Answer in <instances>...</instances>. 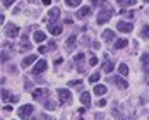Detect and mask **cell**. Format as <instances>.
I'll return each instance as SVG.
<instances>
[{
    "instance_id": "1",
    "label": "cell",
    "mask_w": 149,
    "mask_h": 120,
    "mask_svg": "<svg viewBox=\"0 0 149 120\" xmlns=\"http://www.w3.org/2000/svg\"><path fill=\"white\" fill-rule=\"evenodd\" d=\"M33 112H34V106H33V105H22V106H19L17 115H19L21 119H29Z\"/></svg>"
},
{
    "instance_id": "2",
    "label": "cell",
    "mask_w": 149,
    "mask_h": 120,
    "mask_svg": "<svg viewBox=\"0 0 149 120\" xmlns=\"http://www.w3.org/2000/svg\"><path fill=\"white\" fill-rule=\"evenodd\" d=\"M111 15H113V10H111V9H103V10L98 14V24L108 22V21L111 19Z\"/></svg>"
},
{
    "instance_id": "3",
    "label": "cell",
    "mask_w": 149,
    "mask_h": 120,
    "mask_svg": "<svg viewBox=\"0 0 149 120\" xmlns=\"http://www.w3.org/2000/svg\"><path fill=\"white\" fill-rule=\"evenodd\" d=\"M58 100L62 101V103H69V101L72 100L70 91L67 89V88H62V89H58Z\"/></svg>"
},
{
    "instance_id": "4",
    "label": "cell",
    "mask_w": 149,
    "mask_h": 120,
    "mask_svg": "<svg viewBox=\"0 0 149 120\" xmlns=\"http://www.w3.org/2000/svg\"><path fill=\"white\" fill-rule=\"evenodd\" d=\"M46 67H48V62L46 60H38L36 63H34V69H33V74H41V72H45Z\"/></svg>"
},
{
    "instance_id": "5",
    "label": "cell",
    "mask_w": 149,
    "mask_h": 120,
    "mask_svg": "<svg viewBox=\"0 0 149 120\" xmlns=\"http://www.w3.org/2000/svg\"><path fill=\"white\" fill-rule=\"evenodd\" d=\"M117 29L122 31V33H130V31L134 29V24L127 22V21H120L118 24H117Z\"/></svg>"
},
{
    "instance_id": "6",
    "label": "cell",
    "mask_w": 149,
    "mask_h": 120,
    "mask_svg": "<svg viewBox=\"0 0 149 120\" xmlns=\"http://www.w3.org/2000/svg\"><path fill=\"white\" fill-rule=\"evenodd\" d=\"M5 34H7L9 38H15V36L19 34V28H17L15 24H12V22H9L7 28H5Z\"/></svg>"
},
{
    "instance_id": "7",
    "label": "cell",
    "mask_w": 149,
    "mask_h": 120,
    "mask_svg": "<svg viewBox=\"0 0 149 120\" xmlns=\"http://www.w3.org/2000/svg\"><path fill=\"white\" fill-rule=\"evenodd\" d=\"M60 15V10L57 7H53V9H50V12H48V24H52V22H55V19Z\"/></svg>"
},
{
    "instance_id": "8",
    "label": "cell",
    "mask_w": 149,
    "mask_h": 120,
    "mask_svg": "<svg viewBox=\"0 0 149 120\" xmlns=\"http://www.w3.org/2000/svg\"><path fill=\"white\" fill-rule=\"evenodd\" d=\"M46 94H48V91H45V89H41V88H40V89H34L33 98H34V100H43Z\"/></svg>"
},
{
    "instance_id": "9",
    "label": "cell",
    "mask_w": 149,
    "mask_h": 120,
    "mask_svg": "<svg viewBox=\"0 0 149 120\" xmlns=\"http://www.w3.org/2000/svg\"><path fill=\"white\" fill-rule=\"evenodd\" d=\"M2 100H3V101H12V103L17 101V98H15V96H10L7 89H2Z\"/></svg>"
},
{
    "instance_id": "10",
    "label": "cell",
    "mask_w": 149,
    "mask_h": 120,
    "mask_svg": "<svg viewBox=\"0 0 149 120\" xmlns=\"http://www.w3.org/2000/svg\"><path fill=\"white\" fill-rule=\"evenodd\" d=\"M48 31H50L52 34H60V33H62V26L52 22V24H48Z\"/></svg>"
},
{
    "instance_id": "11",
    "label": "cell",
    "mask_w": 149,
    "mask_h": 120,
    "mask_svg": "<svg viewBox=\"0 0 149 120\" xmlns=\"http://www.w3.org/2000/svg\"><path fill=\"white\" fill-rule=\"evenodd\" d=\"M91 14V7L88 5V7H82V9H79L77 10V17L79 19H82V17H86V15H89Z\"/></svg>"
},
{
    "instance_id": "12",
    "label": "cell",
    "mask_w": 149,
    "mask_h": 120,
    "mask_svg": "<svg viewBox=\"0 0 149 120\" xmlns=\"http://www.w3.org/2000/svg\"><path fill=\"white\" fill-rule=\"evenodd\" d=\"M34 62H38L36 60V55H29V57H26V59L22 60V67L26 69V67H29L31 63H34Z\"/></svg>"
},
{
    "instance_id": "13",
    "label": "cell",
    "mask_w": 149,
    "mask_h": 120,
    "mask_svg": "<svg viewBox=\"0 0 149 120\" xmlns=\"http://www.w3.org/2000/svg\"><path fill=\"white\" fill-rule=\"evenodd\" d=\"M45 33H43V31H36V33H34V36H33V40H34V41H36V43H41V41H45Z\"/></svg>"
},
{
    "instance_id": "14",
    "label": "cell",
    "mask_w": 149,
    "mask_h": 120,
    "mask_svg": "<svg viewBox=\"0 0 149 120\" xmlns=\"http://www.w3.org/2000/svg\"><path fill=\"white\" fill-rule=\"evenodd\" d=\"M94 94H98V96H101V94H104V93H106V86H103V84H96V86H94Z\"/></svg>"
},
{
    "instance_id": "15",
    "label": "cell",
    "mask_w": 149,
    "mask_h": 120,
    "mask_svg": "<svg viewBox=\"0 0 149 120\" xmlns=\"http://www.w3.org/2000/svg\"><path fill=\"white\" fill-rule=\"evenodd\" d=\"M141 62H142V65H144L146 74H149V55H148V53H144V55L141 57Z\"/></svg>"
},
{
    "instance_id": "16",
    "label": "cell",
    "mask_w": 149,
    "mask_h": 120,
    "mask_svg": "<svg viewBox=\"0 0 149 120\" xmlns=\"http://www.w3.org/2000/svg\"><path fill=\"white\" fill-rule=\"evenodd\" d=\"M91 5H98V7H104V9H110V3L104 2V0H91Z\"/></svg>"
},
{
    "instance_id": "17",
    "label": "cell",
    "mask_w": 149,
    "mask_h": 120,
    "mask_svg": "<svg viewBox=\"0 0 149 120\" xmlns=\"http://www.w3.org/2000/svg\"><path fill=\"white\" fill-rule=\"evenodd\" d=\"M127 45H129V40H125V38H122V40H117V41H115V50L125 48Z\"/></svg>"
},
{
    "instance_id": "18",
    "label": "cell",
    "mask_w": 149,
    "mask_h": 120,
    "mask_svg": "<svg viewBox=\"0 0 149 120\" xmlns=\"http://www.w3.org/2000/svg\"><path fill=\"white\" fill-rule=\"evenodd\" d=\"M81 101H82V105L89 106V103H91V94H89V93H88V91L81 94Z\"/></svg>"
},
{
    "instance_id": "19",
    "label": "cell",
    "mask_w": 149,
    "mask_h": 120,
    "mask_svg": "<svg viewBox=\"0 0 149 120\" xmlns=\"http://www.w3.org/2000/svg\"><path fill=\"white\" fill-rule=\"evenodd\" d=\"M113 36H115V33H113L111 29H104V33H103L104 41H111V40H113Z\"/></svg>"
},
{
    "instance_id": "20",
    "label": "cell",
    "mask_w": 149,
    "mask_h": 120,
    "mask_svg": "<svg viewBox=\"0 0 149 120\" xmlns=\"http://www.w3.org/2000/svg\"><path fill=\"white\" fill-rule=\"evenodd\" d=\"M113 69H115V65H113V62H111V60H108V59H106V63H104V72H108V74H110V72H111Z\"/></svg>"
},
{
    "instance_id": "21",
    "label": "cell",
    "mask_w": 149,
    "mask_h": 120,
    "mask_svg": "<svg viewBox=\"0 0 149 120\" xmlns=\"http://www.w3.org/2000/svg\"><path fill=\"white\" fill-rule=\"evenodd\" d=\"M113 81H115V84H117V86H120V88H123V89H125V88L129 86V84H127V81H123V79H120V77H117V79H113Z\"/></svg>"
},
{
    "instance_id": "22",
    "label": "cell",
    "mask_w": 149,
    "mask_h": 120,
    "mask_svg": "<svg viewBox=\"0 0 149 120\" xmlns=\"http://www.w3.org/2000/svg\"><path fill=\"white\" fill-rule=\"evenodd\" d=\"M81 2H82V0H65V3H67L69 7H79Z\"/></svg>"
},
{
    "instance_id": "23",
    "label": "cell",
    "mask_w": 149,
    "mask_h": 120,
    "mask_svg": "<svg viewBox=\"0 0 149 120\" xmlns=\"http://www.w3.org/2000/svg\"><path fill=\"white\" fill-rule=\"evenodd\" d=\"M118 3L122 7H130V5H134L135 0H118Z\"/></svg>"
},
{
    "instance_id": "24",
    "label": "cell",
    "mask_w": 149,
    "mask_h": 120,
    "mask_svg": "<svg viewBox=\"0 0 149 120\" xmlns=\"http://www.w3.org/2000/svg\"><path fill=\"white\" fill-rule=\"evenodd\" d=\"M118 72H120L122 75H127V74H129V67H127L125 63H120V67H118Z\"/></svg>"
},
{
    "instance_id": "25",
    "label": "cell",
    "mask_w": 149,
    "mask_h": 120,
    "mask_svg": "<svg viewBox=\"0 0 149 120\" xmlns=\"http://www.w3.org/2000/svg\"><path fill=\"white\" fill-rule=\"evenodd\" d=\"M141 34L146 38V40H149V26L146 24V26H142V29H141Z\"/></svg>"
},
{
    "instance_id": "26",
    "label": "cell",
    "mask_w": 149,
    "mask_h": 120,
    "mask_svg": "<svg viewBox=\"0 0 149 120\" xmlns=\"http://www.w3.org/2000/svg\"><path fill=\"white\" fill-rule=\"evenodd\" d=\"M45 108L46 110H50V112H53V110L57 108V105H55L53 101H45Z\"/></svg>"
},
{
    "instance_id": "27",
    "label": "cell",
    "mask_w": 149,
    "mask_h": 120,
    "mask_svg": "<svg viewBox=\"0 0 149 120\" xmlns=\"http://www.w3.org/2000/svg\"><path fill=\"white\" fill-rule=\"evenodd\" d=\"M100 81V72H94L89 75V82H98Z\"/></svg>"
},
{
    "instance_id": "28",
    "label": "cell",
    "mask_w": 149,
    "mask_h": 120,
    "mask_svg": "<svg viewBox=\"0 0 149 120\" xmlns=\"http://www.w3.org/2000/svg\"><path fill=\"white\" fill-rule=\"evenodd\" d=\"M75 62H77V63H82V62H84V53H79V55H75Z\"/></svg>"
},
{
    "instance_id": "29",
    "label": "cell",
    "mask_w": 149,
    "mask_h": 120,
    "mask_svg": "<svg viewBox=\"0 0 149 120\" xmlns=\"http://www.w3.org/2000/svg\"><path fill=\"white\" fill-rule=\"evenodd\" d=\"M74 43H75V34H72V36H70V38L67 40V45H69V46H72Z\"/></svg>"
},
{
    "instance_id": "30",
    "label": "cell",
    "mask_w": 149,
    "mask_h": 120,
    "mask_svg": "<svg viewBox=\"0 0 149 120\" xmlns=\"http://www.w3.org/2000/svg\"><path fill=\"white\" fill-rule=\"evenodd\" d=\"M15 0H2V3H3V7H9V5H12Z\"/></svg>"
},
{
    "instance_id": "31",
    "label": "cell",
    "mask_w": 149,
    "mask_h": 120,
    "mask_svg": "<svg viewBox=\"0 0 149 120\" xmlns=\"http://www.w3.org/2000/svg\"><path fill=\"white\" fill-rule=\"evenodd\" d=\"M89 65H93V67H94V65H98V59H96V57H91Z\"/></svg>"
},
{
    "instance_id": "32",
    "label": "cell",
    "mask_w": 149,
    "mask_h": 120,
    "mask_svg": "<svg viewBox=\"0 0 149 120\" xmlns=\"http://www.w3.org/2000/svg\"><path fill=\"white\" fill-rule=\"evenodd\" d=\"M69 86H81V81H70Z\"/></svg>"
},
{
    "instance_id": "33",
    "label": "cell",
    "mask_w": 149,
    "mask_h": 120,
    "mask_svg": "<svg viewBox=\"0 0 149 120\" xmlns=\"http://www.w3.org/2000/svg\"><path fill=\"white\" fill-rule=\"evenodd\" d=\"M38 50H40V53H46V52H48V48H46V46H40Z\"/></svg>"
},
{
    "instance_id": "34",
    "label": "cell",
    "mask_w": 149,
    "mask_h": 120,
    "mask_svg": "<svg viewBox=\"0 0 149 120\" xmlns=\"http://www.w3.org/2000/svg\"><path fill=\"white\" fill-rule=\"evenodd\" d=\"M122 12H123V14L127 15V17H130V19L134 17V14H132V12H129V10H122Z\"/></svg>"
},
{
    "instance_id": "35",
    "label": "cell",
    "mask_w": 149,
    "mask_h": 120,
    "mask_svg": "<svg viewBox=\"0 0 149 120\" xmlns=\"http://www.w3.org/2000/svg\"><path fill=\"white\" fill-rule=\"evenodd\" d=\"M55 41H50V43H48V48H50V50H53V48H55Z\"/></svg>"
},
{
    "instance_id": "36",
    "label": "cell",
    "mask_w": 149,
    "mask_h": 120,
    "mask_svg": "<svg viewBox=\"0 0 149 120\" xmlns=\"http://www.w3.org/2000/svg\"><path fill=\"white\" fill-rule=\"evenodd\" d=\"M104 105H106V101H104V100H100V101H98V106H101V108H103Z\"/></svg>"
},
{
    "instance_id": "37",
    "label": "cell",
    "mask_w": 149,
    "mask_h": 120,
    "mask_svg": "<svg viewBox=\"0 0 149 120\" xmlns=\"http://www.w3.org/2000/svg\"><path fill=\"white\" fill-rule=\"evenodd\" d=\"M3 110H5V112H12V106H9V105H5V106H3Z\"/></svg>"
},
{
    "instance_id": "38",
    "label": "cell",
    "mask_w": 149,
    "mask_h": 120,
    "mask_svg": "<svg viewBox=\"0 0 149 120\" xmlns=\"http://www.w3.org/2000/svg\"><path fill=\"white\" fill-rule=\"evenodd\" d=\"M41 2H43L45 5H50V3H52V0H41Z\"/></svg>"
},
{
    "instance_id": "39",
    "label": "cell",
    "mask_w": 149,
    "mask_h": 120,
    "mask_svg": "<svg viewBox=\"0 0 149 120\" xmlns=\"http://www.w3.org/2000/svg\"><path fill=\"white\" fill-rule=\"evenodd\" d=\"M142 2H149V0H142Z\"/></svg>"
}]
</instances>
